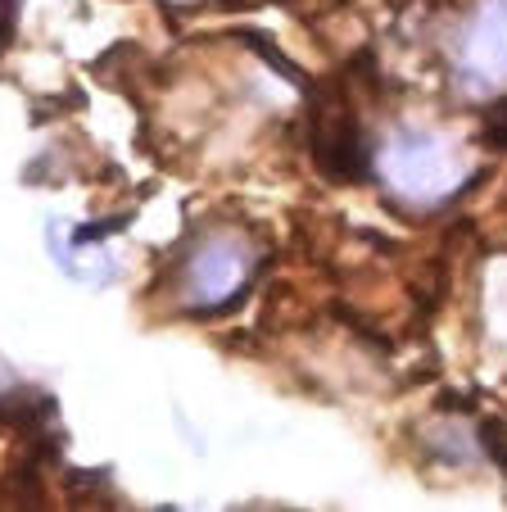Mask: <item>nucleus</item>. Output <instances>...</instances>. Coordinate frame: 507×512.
<instances>
[{
    "mask_svg": "<svg viewBox=\"0 0 507 512\" xmlns=\"http://www.w3.org/2000/svg\"><path fill=\"white\" fill-rule=\"evenodd\" d=\"M385 173L408 200H440L458 182V159H453L444 136L403 127V132H394L390 150H385Z\"/></svg>",
    "mask_w": 507,
    "mask_h": 512,
    "instance_id": "obj_1",
    "label": "nucleus"
},
{
    "mask_svg": "<svg viewBox=\"0 0 507 512\" xmlns=\"http://www.w3.org/2000/svg\"><path fill=\"white\" fill-rule=\"evenodd\" d=\"M458 78L471 91H494L507 82V0H480L458 50Z\"/></svg>",
    "mask_w": 507,
    "mask_h": 512,
    "instance_id": "obj_2",
    "label": "nucleus"
},
{
    "mask_svg": "<svg viewBox=\"0 0 507 512\" xmlns=\"http://www.w3.org/2000/svg\"><path fill=\"white\" fill-rule=\"evenodd\" d=\"M249 268H254L249 245L231 241V236L200 245V250H195V259H191V268H186V290L200 300V304H195V313H222V309H227L240 290H245Z\"/></svg>",
    "mask_w": 507,
    "mask_h": 512,
    "instance_id": "obj_3",
    "label": "nucleus"
}]
</instances>
